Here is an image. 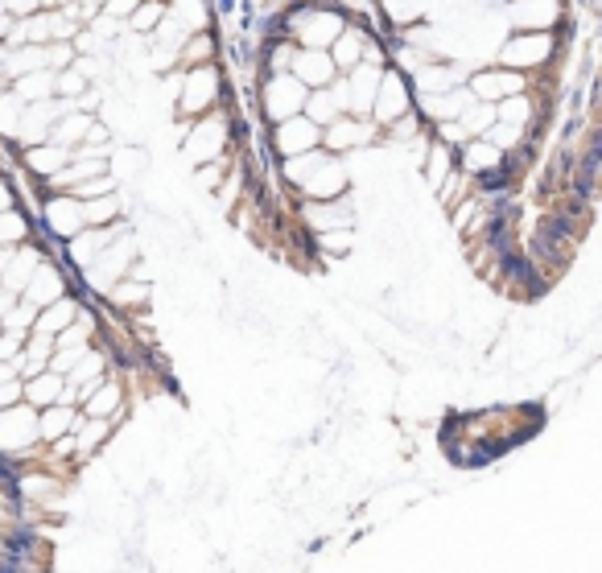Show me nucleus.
Listing matches in <instances>:
<instances>
[{
  "instance_id": "nucleus-40",
  "label": "nucleus",
  "mask_w": 602,
  "mask_h": 573,
  "mask_svg": "<svg viewBox=\"0 0 602 573\" xmlns=\"http://www.w3.org/2000/svg\"><path fill=\"white\" fill-rule=\"evenodd\" d=\"M301 116L314 120L318 128H326L330 120H339L343 112H339V104L330 99V91H326V87H318V91H310V95H306V108H301Z\"/></svg>"
},
{
  "instance_id": "nucleus-7",
  "label": "nucleus",
  "mask_w": 602,
  "mask_h": 573,
  "mask_svg": "<svg viewBox=\"0 0 602 573\" xmlns=\"http://www.w3.org/2000/svg\"><path fill=\"white\" fill-rule=\"evenodd\" d=\"M38 215H42V227L54 235L58 244H66L71 235H79L87 227L83 219V202L75 194H66V190H50L42 202H38Z\"/></svg>"
},
{
  "instance_id": "nucleus-28",
  "label": "nucleus",
  "mask_w": 602,
  "mask_h": 573,
  "mask_svg": "<svg viewBox=\"0 0 602 573\" xmlns=\"http://www.w3.org/2000/svg\"><path fill=\"white\" fill-rule=\"evenodd\" d=\"M153 165L149 149L145 145H112L108 149V174L112 178H137Z\"/></svg>"
},
{
  "instance_id": "nucleus-24",
  "label": "nucleus",
  "mask_w": 602,
  "mask_h": 573,
  "mask_svg": "<svg viewBox=\"0 0 602 573\" xmlns=\"http://www.w3.org/2000/svg\"><path fill=\"white\" fill-rule=\"evenodd\" d=\"M79 421H83V413L75 404H46V409H38V442H58V437H66Z\"/></svg>"
},
{
  "instance_id": "nucleus-9",
  "label": "nucleus",
  "mask_w": 602,
  "mask_h": 573,
  "mask_svg": "<svg viewBox=\"0 0 602 573\" xmlns=\"http://www.w3.org/2000/svg\"><path fill=\"white\" fill-rule=\"evenodd\" d=\"M29 446H38V409L17 400L9 409H0V454H25Z\"/></svg>"
},
{
  "instance_id": "nucleus-35",
  "label": "nucleus",
  "mask_w": 602,
  "mask_h": 573,
  "mask_svg": "<svg viewBox=\"0 0 602 573\" xmlns=\"http://www.w3.org/2000/svg\"><path fill=\"white\" fill-rule=\"evenodd\" d=\"M483 141L495 145L504 157H512V153H520V149L532 145V141H528V128H516V124H504V120H495V124L483 132Z\"/></svg>"
},
{
  "instance_id": "nucleus-46",
  "label": "nucleus",
  "mask_w": 602,
  "mask_h": 573,
  "mask_svg": "<svg viewBox=\"0 0 602 573\" xmlns=\"http://www.w3.org/2000/svg\"><path fill=\"white\" fill-rule=\"evenodd\" d=\"M433 128H438V132H433V137H438V141H446L450 149H458L462 141H471V137H466V128H462L458 120H442V124H433Z\"/></svg>"
},
{
  "instance_id": "nucleus-4",
  "label": "nucleus",
  "mask_w": 602,
  "mask_h": 573,
  "mask_svg": "<svg viewBox=\"0 0 602 573\" xmlns=\"http://www.w3.org/2000/svg\"><path fill=\"white\" fill-rule=\"evenodd\" d=\"M231 145V116L219 108L203 112V116H194L190 128H186V137H182V157L190 165H207L215 157H223Z\"/></svg>"
},
{
  "instance_id": "nucleus-3",
  "label": "nucleus",
  "mask_w": 602,
  "mask_h": 573,
  "mask_svg": "<svg viewBox=\"0 0 602 573\" xmlns=\"http://www.w3.org/2000/svg\"><path fill=\"white\" fill-rule=\"evenodd\" d=\"M223 91H227V79H223V66L219 62L186 66V71H182V95H178L174 112L182 120H194V116L219 108L223 104Z\"/></svg>"
},
{
  "instance_id": "nucleus-41",
  "label": "nucleus",
  "mask_w": 602,
  "mask_h": 573,
  "mask_svg": "<svg viewBox=\"0 0 602 573\" xmlns=\"http://www.w3.org/2000/svg\"><path fill=\"white\" fill-rule=\"evenodd\" d=\"M458 124L466 128V137H483V132L495 124V104H479V99H471V104L462 108Z\"/></svg>"
},
{
  "instance_id": "nucleus-29",
  "label": "nucleus",
  "mask_w": 602,
  "mask_h": 573,
  "mask_svg": "<svg viewBox=\"0 0 602 573\" xmlns=\"http://www.w3.org/2000/svg\"><path fill=\"white\" fill-rule=\"evenodd\" d=\"M165 17H170L182 33L211 29V5L207 0H165Z\"/></svg>"
},
{
  "instance_id": "nucleus-10",
  "label": "nucleus",
  "mask_w": 602,
  "mask_h": 573,
  "mask_svg": "<svg viewBox=\"0 0 602 573\" xmlns=\"http://www.w3.org/2000/svg\"><path fill=\"white\" fill-rule=\"evenodd\" d=\"M351 190V170H347V161L343 157H326L314 174H306L297 186H293V194H301L306 202H326V198H339V194H347Z\"/></svg>"
},
{
  "instance_id": "nucleus-47",
  "label": "nucleus",
  "mask_w": 602,
  "mask_h": 573,
  "mask_svg": "<svg viewBox=\"0 0 602 573\" xmlns=\"http://www.w3.org/2000/svg\"><path fill=\"white\" fill-rule=\"evenodd\" d=\"M0 9H5L13 21H21V17H33L42 9V0H0Z\"/></svg>"
},
{
  "instance_id": "nucleus-48",
  "label": "nucleus",
  "mask_w": 602,
  "mask_h": 573,
  "mask_svg": "<svg viewBox=\"0 0 602 573\" xmlns=\"http://www.w3.org/2000/svg\"><path fill=\"white\" fill-rule=\"evenodd\" d=\"M137 5H141V0H104V13L116 17V21H128V13Z\"/></svg>"
},
{
  "instance_id": "nucleus-30",
  "label": "nucleus",
  "mask_w": 602,
  "mask_h": 573,
  "mask_svg": "<svg viewBox=\"0 0 602 573\" xmlns=\"http://www.w3.org/2000/svg\"><path fill=\"white\" fill-rule=\"evenodd\" d=\"M75 314H79V301L62 293L58 301H50V306L38 310V318H33L29 330H38V334H58V330H66V326L75 322Z\"/></svg>"
},
{
  "instance_id": "nucleus-15",
  "label": "nucleus",
  "mask_w": 602,
  "mask_h": 573,
  "mask_svg": "<svg viewBox=\"0 0 602 573\" xmlns=\"http://www.w3.org/2000/svg\"><path fill=\"white\" fill-rule=\"evenodd\" d=\"M301 223H306L314 235L318 231H334V227H355V198L351 190L339 198H326V202H306L301 207Z\"/></svg>"
},
{
  "instance_id": "nucleus-12",
  "label": "nucleus",
  "mask_w": 602,
  "mask_h": 573,
  "mask_svg": "<svg viewBox=\"0 0 602 573\" xmlns=\"http://www.w3.org/2000/svg\"><path fill=\"white\" fill-rule=\"evenodd\" d=\"M413 108V87H409V79L396 71V66H384V75H380V91H376V99H372V120L384 128L388 120H396V116H405Z\"/></svg>"
},
{
  "instance_id": "nucleus-42",
  "label": "nucleus",
  "mask_w": 602,
  "mask_h": 573,
  "mask_svg": "<svg viewBox=\"0 0 602 573\" xmlns=\"http://www.w3.org/2000/svg\"><path fill=\"white\" fill-rule=\"evenodd\" d=\"M161 17H165V0H141V5L128 13L124 25H128V33H149Z\"/></svg>"
},
{
  "instance_id": "nucleus-1",
  "label": "nucleus",
  "mask_w": 602,
  "mask_h": 573,
  "mask_svg": "<svg viewBox=\"0 0 602 573\" xmlns=\"http://www.w3.org/2000/svg\"><path fill=\"white\" fill-rule=\"evenodd\" d=\"M281 33L297 46V50H330V42L343 33V25L351 21L343 9L326 5V0H306V5H289L277 13Z\"/></svg>"
},
{
  "instance_id": "nucleus-37",
  "label": "nucleus",
  "mask_w": 602,
  "mask_h": 573,
  "mask_svg": "<svg viewBox=\"0 0 602 573\" xmlns=\"http://www.w3.org/2000/svg\"><path fill=\"white\" fill-rule=\"evenodd\" d=\"M149 285L145 281H132V277H124V281H116L112 289H108V301H112V306L116 310H137V306H145V301H149Z\"/></svg>"
},
{
  "instance_id": "nucleus-14",
  "label": "nucleus",
  "mask_w": 602,
  "mask_h": 573,
  "mask_svg": "<svg viewBox=\"0 0 602 573\" xmlns=\"http://www.w3.org/2000/svg\"><path fill=\"white\" fill-rule=\"evenodd\" d=\"M454 157H458V170H466L475 182H479V178H495V174H508V157L499 153L495 145H487L483 137L462 141V145L454 149Z\"/></svg>"
},
{
  "instance_id": "nucleus-17",
  "label": "nucleus",
  "mask_w": 602,
  "mask_h": 573,
  "mask_svg": "<svg viewBox=\"0 0 602 573\" xmlns=\"http://www.w3.org/2000/svg\"><path fill=\"white\" fill-rule=\"evenodd\" d=\"M62 293H66V273H62V268H54V264L42 256L38 268L29 273L25 289H21V301H29L33 310H42V306H50V301H58Z\"/></svg>"
},
{
  "instance_id": "nucleus-50",
  "label": "nucleus",
  "mask_w": 602,
  "mask_h": 573,
  "mask_svg": "<svg viewBox=\"0 0 602 573\" xmlns=\"http://www.w3.org/2000/svg\"><path fill=\"white\" fill-rule=\"evenodd\" d=\"M0 13H5V9H0Z\"/></svg>"
},
{
  "instance_id": "nucleus-26",
  "label": "nucleus",
  "mask_w": 602,
  "mask_h": 573,
  "mask_svg": "<svg viewBox=\"0 0 602 573\" xmlns=\"http://www.w3.org/2000/svg\"><path fill=\"white\" fill-rule=\"evenodd\" d=\"M454 165H458L454 149H450L446 141H438V137H429V149H425V161H421V182H425L429 190H438V186L450 178Z\"/></svg>"
},
{
  "instance_id": "nucleus-11",
  "label": "nucleus",
  "mask_w": 602,
  "mask_h": 573,
  "mask_svg": "<svg viewBox=\"0 0 602 573\" xmlns=\"http://www.w3.org/2000/svg\"><path fill=\"white\" fill-rule=\"evenodd\" d=\"M499 21L512 25V33L557 29L565 21V5L561 0H508V9L499 13Z\"/></svg>"
},
{
  "instance_id": "nucleus-39",
  "label": "nucleus",
  "mask_w": 602,
  "mask_h": 573,
  "mask_svg": "<svg viewBox=\"0 0 602 573\" xmlns=\"http://www.w3.org/2000/svg\"><path fill=\"white\" fill-rule=\"evenodd\" d=\"M21 112H25V99L13 95V87L0 91V141H9L17 137V124H21Z\"/></svg>"
},
{
  "instance_id": "nucleus-43",
  "label": "nucleus",
  "mask_w": 602,
  "mask_h": 573,
  "mask_svg": "<svg viewBox=\"0 0 602 573\" xmlns=\"http://www.w3.org/2000/svg\"><path fill=\"white\" fill-rule=\"evenodd\" d=\"M318 248H326V252H351V248H355V231H351V227L318 231Z\"/></svg>"
},
{
  "instance_id": "nucleus-27",
  "label": "nucleus",
  "mask_w": 602,
  "mask_h": 573,
  "mask_svg": "<svg viewBox=\"0 0 602 573\" xmlns=\"http://www.w3.org/2000/svg\"><path fill=\"white\" fill-rule=\"evenodd\" d=\"M38 260H42V252L33 248V244H17V248H13V260H9V268H5V273H0V289L21 297V289H25L29 273H33V268H38Z\"/></svg>"
},
{
  "instance_id": "nucleus-18",
  "label": "nucleus",
  "mask_w": 602,
  "mask_h": 573,
  "mask_svg": "<svg viewBox=\"0 0 602 573\" xmlns=\"http://www.w3.org/2000/svg\"><path fill=\"white\" fill-rule=\"evenodd\" d=\"M471 91H466V83L462 87H454V91H442V95H413V108H417V116L425 120V124H442V120H458L462 116V108L471 104Z\"/></svg>"
},
{
  "instance_id": "nucleus-13",
  "label": "nucleus",
  "mask_w": 602,
  "mask_h": 573,
  "mask_svg": "<svg viewBox=\"0 0 602 573\" xmlns=\"http://www.w3.org/2000/svg\"><path fill=\"white\" fill-rule=\"evenodd\" d=\"M322 145V128L314 124V120H306V116H289V120H281V124H273V137H269V149L277 153V157H297V153H310V149H318Z\"/></svg>"
},
{
  "instance_id": "nucleus-21",
  "label": "nucleus",
  "mask_w": 602,
  "mask_h": 573,
  "mask_svg": "<svg viewBox=\"0 0 602 573\" xmlns=\"http://www.w3.org/2000/svg\"><path fill=\"white\" fill-rule=\"evenodd\" d=\"M66 161H71V149H62V145H54V141H42V145H33V149H21V170L33 174L38 182L54 178Z\"/></svg>"
},
{
  "instance_id": "nucleus-34",
  "label": "nucleus",
  "mask_w": 602,
  "mask_h": 573,
  "mask_svg": "<svg viewBox=\"0 0 602 573\" xmlns=\"http://www.w3.org/2000/svg\"><path fill=\"white\" fill-rule=\"evenodd\" d=\"M91 120H95V116H87V112H66V116H58V120H54V128H50V141H54V145H62V149L83 145V141H87Z\"/></svg>"
},
{
  "instance_id": "nucleus-44",
  "label": "nucleus",
  "mask_w": 602,
  "mask_h": 573,
  "mask_svg": "<svg viewBox=\"0 0 602 573\" xmlns=\"http://www.w3.org/2000/svg\"><path fill=\"white\" fill-rule=\"evenodd\" d=\"M42 54H46V71H66V66H71V58H75L71 42H46Z\"/></svg>"
},
{
  "instance_id": "nucleus-36",
  "label": "nucleus",
  "mask_w": 602,
  "mask_h": 573,
  "mask_svg": "<svg viewBox=\"0 0 602 573\" xmlns=\"http://www.w3.org/2000/svg\"><path fill=\"white\" fill-rule=\"evenodd\" d=\"M13 95H21L25 104H42V99H54V71H29L21 79L9 83Z\"/></svg>"
},
{
  "instance_id": "nucleus-2",
  "label": "nucleus",
  "mask_w": 602,
  "mask_h": 573,
  "mask_svg": "<svg viewBox=\"0 0 602 573\" xmlns=\"http://www.w3.org/2000/svg\"><path fill=\"white\" fill-rule=\"evenodd\" d=\"M561 58V38L557 29H528V33H504V42L495 46V58L499 66L508 71H520V75H537V71H549V66Z\"/></svg>"
},
{
  "instance_id": "nucleus-31",
  "label": "nucleus",
  "mask_w": 602,
  "mask_h": 573,
  "mask_svg": "<svg viewBox=\"0 0 602 573\" xmlns=\"http://www.w3.org/2000/svg\"><path fill=\"white\" fill-rule=\"evenodd\" d=\"M388 29H405V25H417V21H429V5L433 0H376Z\"/></svg>"
},
{
  "instance_id": "nucleus-25",
  "label": "nucleus",
  "mask_w": 602,
  "mask_h": 573,
  "mask_svg": "<svg viewBox=\"0 0 602 573\" xmlns=\"http://www.w3.org/2000/svg\"><path fill=\"white\" fill-rule=\"evenodd\" d=\"M545 108H537V95L532 91H520V95H508V99H499L495 104V120H504V124H516V128H537V116Z\"/></svg>"
},
{
  "instance_id": "nucleus-32",
  "label": "nucleus",
  "mask_w": 602,
  "mask_h": 573,
  "mask_svg": "<svg viewBox=\"0 0 602 573\" xmlns=\"http://www.w3.org/2000/svg\"><path fill=\"white\" fill-rule=\"evenodd\" d=\"M79 202H83L87 227H108V223H120V215H124L120 190H108V194H99V198H79Z\"/></svg>"
},
{
  "instance_id": "nucleus-8",
  "label": "nucleus",
  "mask_w": 602,
  "mask_h": 573,
  "mask_svg": "<svg viewBox=\"0 0 602 573\" xmlns=\"http://www.w3.org/2000/svg\"><path fill=\"white\" fill-rule=\"evenodd\" d=\"M528 87H532V79L520 71H508V66H475V71L466 75V91H471L479 104H499V99L520 95Z\"/></svg>"
},
{
  "instance_id": "nucleus-45",
  "label": "nucleus",
  "mask_w": 602,
  "mask_h": 573,
  "mask_svg": "<svg viewBox=\"0 0 602 573\" xmlns=\"http://www.w3.org/2000/svg\"><path fill=\"white\" fill-rule=\"evenodd\" d=\"M108 190H116V178H112V174H99V178L79 182L75 190H66V194H75V198H99V194H108Z\"/></svg>"
},
{
  "instance_id": "nucleus-5",
  "label": "nucleus",
  "mask_w": 602,
  "mask_h": 573,
  "mask_svg": "<svg viewBox=\"0 0 602 573\" xmlns=\"http://www.w3.org/2000/svg\"><path fill=\"white\" fill-rule=\"evenodd\" d=\"M256 95H260V116L269 120V124H281V120H289V116H297L301 108H306V87H301L289 71H281V75H264L260 79V87H256Z\"/></svg>"
},
{
  "instance_id": "nucleus-33",
  "label": "nucleus",
  "mask_w": 602,
  "mask_h": 573,
  "mask_svg": "<svg viewBox=\"0 0 602 573\" xmlns=\"http://www.w3.org/2000/svg\"><path fill=\"white\" fill-rule=\"evenodd\" d=\"M219 58V38L211 29H198V33H190V38L182 42V50H178V66L186 71V66H203V62H215Z\"/></svg>"
},
{
  "instance_id": "nucleus-38",
  "label": "nucleus",
  "mask_w": 602,
  "mask_h": 573,
  "mask_svg": "<svg viewBox=\"0 0 602 573\" xmlns=\"http://www.w3.org/2000/svg\"><path fill=\"white\" fill-rule=\"evenodd\" d=\"M29 240V215L21 207L0 211V248H17Z\"/></svg>"
},
{
  "instance_id": "nucleus-16",
  "label": "nucleus",
  "mask_w": 602,
  "mask_h": 573,
  "mask_svg": "<svg viewBox=\"0 0 602 573\" xmlns=\"http://www.w3.org/2000/svg\"><path fill=\"white\" fill-rule=\"evenodd\" d=\"M380 75L384 66L372 62H359L347 71V116H372V99L380 91Z\"/></svg>"
},
{
  "instance_id": "nucleus-6",
  "label": "nucleus",
  "mask_w": 602,
  "mask_h": 573,
  "mask_svg": "<svg viewBox=\"0 0 602 573\" xmlns=\"http://www.w3.org/2000/svg\"><path fill=\"white\" fill-rule=\"evenodd\" d=\"M380 141V124L372 116H339L322 128V149L334 157H347L355 149H372Z\"/></svg>"
},
{
  "instance_id": "nucleus-49",
  "label": "nucleus",
  "mask_w": 602,
  "mask_h": 573,
  "mask_svg": "<svg viewBox=\"0 0 602 573\" xmlns=\"http://www.w3.org/2000/svg\"><path fill=\"white\" fill-rule=\"evenodd\" d=\"M9 207H17V190L0 178V211H9Z\"/></svg>"
},
{
  "instance_id": "nucleus-23",
  "label": "nucleus",
  "mask_w": 602,
  "mask_h": 573,
  "mask_svg": "<svg viewBox=\"0 0 602 573\" xmlns=\"http://www.w3.org/2000/svg\"><path fill=\"white\" fill-rule=\"evenodd\" d=\"M62 388H66V376L50 372V367H42L38 376L21 380V400L29 404V409H46V404H58L62 400Z\"/></svg>"
},
{
  "instance_id": "nucleus-19",
  "label": "nucleus",
  "mask_w": 602,
  "mask_h": 573,
  "mask_svg": "<svg viewBox=\"0 0 602 573\" xmlns=\"http://www.w3.org/2000/svg\"><path fill=\"white\" fill-rule=\"evenodd\" d=\"M289 75H293L301 87H306V91H318V87H326L339 71H334V62H330L326 50H293Z\"/></svg>"
},
{
  "instance_id": "nucleus-22",
  "label": "nucleus",
  "mask_w": 602,
  "mask_h": 573,
  "mask_svg": "<svg viewBox=\"0 0 602 573\" xmlns=\"http://www.w3.org/2000/svg\"><path fill=\"white\" fill-rule=\"evenodd\" d=\"M79 409H83V417H104V421H120L124 417V388H120V380H108L104 376V384H99L83 404H79Z\"/></svg>"
},
{
  "instance_id": "nucleus-20",
  "label": "nucleus",
  "mask_w": 602,
  "mask_h": 573,
  "mask_svg": "<svg viewBox=\"0 0 602 573\" xmlns=\"http://www.w3.org/2000/svg\"><path fill=\"white\" fill-rule=\"evenodd\" d=\"M367 38H372V33H367L363 21H347L343 33H339V38L330 42V50H326L330 62H334V71L347 75L351 66H359V62H363V42H367Z\"/></svg>"
}]
</instances>
